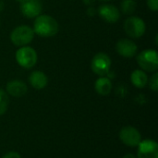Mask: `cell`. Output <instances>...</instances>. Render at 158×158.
<instances>
[{"label": "cell", "instance_id": "4fadbf2b", "mask_svg": "<svg viewBox=\"0 0 158 158\" xmlns=\"http://www.w3.org/2000/svg\"><path fill=\"white\" fill-rule=\"evenodd\" d=\"M30 84L36 90H42L44 89L48 82L47 76L40 70H34L31 73L29 77Z\"/></svg>", "mask_w": 158, "mask_h": 158}, {"label": "cell", "instance_id": "6da1fadb", "mask_svg": "<svg viewBox=\"0 0 158 158\" xmlns=\"http://www.w3.org/2000/svg\"><path fill=\"white\" fill-rule=\"evenodd\" d=\"M32 30L41 37H52L58 31V23L49 15H39L34 20Z\"/></svg>", "mask_w": 158, "mask_h": 158}, {"label": "cell", "instance_id": "ba28073f", "mask_svg": "<svg viewBox=\"0 0 158 158\" xmlns=\"http://www.w3.org/2000/svg\"><path fill=\"white\" fill-rule=\"evenodd\" d=\"M137 147V158H158V144L156 141L142 140Z\"/></svg>", "mask_w": 158, "mask_h": 158}, {"label": "cell", "instance_id": "52a82bcc", "mask_svg": "<svg viewBox=\"0 0 158 158\" xmlns=\"http://www.w3.org/2000/svg\"><path fill=\"white\" fill-rule=\"evenodd\" d=\"M119 139L125 145L136 147L142 141V135L136 128L132 126H126L120 130Z\"/></svg>", "mask_w": 158, "mask_h": 158}, {"label": "cell", "instance_id": "9a60e30c", "mask_svg": "<svg viewBox=\"0 0 158 158\" xmlns=\"http://www.w3.org/2000/svg\"><path fill=\"white\" fill-rule=\"evenodd\" d=\"M131 80L132 84L139 89L144 88L148 83V77L143 69H135L131 75Z\"/></svg>", "mask_w": 158, "mask_h": 158}, {"label": "cell", "instance_id": "44dd1931", "mask_svg": "<svg viewBox=\"0 0 158 158\" xmlns=\"http://www.w3.org/2000/svg\"><path fill=\"white\" fill-rule=\"evenodd\" d=\"M95 12H96V10L94 9V7H89L88 10H87V14L89 16H94L95 15Z\"/></svg>", "mask_w": 158, "mask_h": 158}, {"label": "cell", "instance_id": "277c9868", "mask_svg": "<svg viewBox=\"0 0 158 158\" xmlns=\"http://www.w3.org/2000/svg\"><path fill=\"white\" fill-rule=\"evenodd\" d=\"M17 63L24 69H31L37 62V53L31 46H21L17 50L16 55Z\"/></svg>", "mask_w": 158, "mask_h": 158}, {"label": "cell", "instance_id": "ac0fdd59", "mask_svg": "<svg viewBox=\"0 0 158 158\" xmlns=\"http://www.w3.org/2000/svg\"><path fill=\"white\" fill-rule=\"evenodd\" d=\"M149 86L150 89L153 90L154 92H157L158 90V73L156 72L152 77L149 81Z\"/></svg>", "mask_w": 158, "mask_h": 158}, {"label": "cell", "instance_id": "e0dca14e", "mask_svg": "<svg viewBox=\"0 0 158 158\" xmlns=\"http://www.w3.org/2000/svg\"><path fill=\"white\" fill-rule=\"evenodd\" d=\"M8 105H9V98L7 94L4 90L0 89V116L4 115L6 112Z\"/></svg>", "mask_w": 158, "mask_h": 158}, {"label": "cell", "instance_id": "7a4b0ae2", "mask_svg": "<svg viewBox=\"0 0 158 158\" xmlns=\"http://www.w3.org/2000/svg\"><path fill=\"white\" fill-rule=\"evenodd\" d=\"M34 38V31L32 28L28 25H20L16 27L11 34L10 40L16 46H26Z\"/></svg>", "mask_w": 158, "mask_h": 158}, {"label": "cell", "instance_id": "30bf717a", "mask_svg": "<svg viewBox=\"0 0 158 158\" xmlns=\"http://www.w3.org/2000/svg\"><path fill=\"white\" fill-rule=\"evenodd\" d=\"M99 16L108 23H116L120 18V11L119 9L110 4L103 5L98 9Z\"/></svg>", "mask_w": 158, "mask_h": 158}, {"label": "cell", "instance_id": "8992f818", "mask_svg": "<svg viewBox=\"0 0 158 158\" xmlns=\"http://www.w3.org/2000/svg\"><path fill=\"white\" fill-rule=\"evenodd\" d=\"M111 67V59L108 55L105 53L96 54L91 62L92 70L98 76L104 77L109 73Z\"/></svg>", "mask_w": 158, "mask_h": 158}, {"label": "cell", "instance_id": "7402d4cb", "mask_svg": "<svg viewBox=\"0 0 158 158\" xmlns=\"http://www.w3.org/2000/svg\"><path fill=\"white\" fill-rule=\"evenodd\" d=\"M94 2H95V0H83V3H84V4H86V5H88V6L93 5Z\"/></svg>", "mask_w": 158, "mask_h": 158}, {"label": "cell", "instance_id": "5bb4252c", "mask_svg": "<svg viewBox=\"0 0 158 158\" xmlns=\"http://www.w3.org/2000/svg\"><path fill=\"white\" fill-rule=\"evenodd\" d=\"M94 88L98 94L105 96L110 94L112 90V82L110 79H108L107 77H100L99 79L96 80Z\"/></svg>", "mask_w": 158, "mask_h": 158}, {"label": "cell", "instance_id": "d4e9b609", "mask_svg": "<svg viewBox=\"0 0 158 158\" xmlns=\"http://www.w3.org/2000/svg\"><path fill=\"white\" fill-rule=\"evenodd\" d=\"M102 1H110V0H102Z\"/></svg>", "mask_w": 158, "mask_h": 158}, {"label": "cell", "instance_id": "8fae6325", "mask_svg": "<svg viewBox=\"0 0 158 158\" xmlns=\"http://www.w3.org/2000/svg\"><path fill=\"white\" fill-rule=\"evenodd\" d=\"M116 49L118 55L124 57H133L138 51L136 44L130 39H121L117 43Z\"/></svg>", "mask_w": 158, "mask_h": 158}, {"label": "cell", "instance_id": "9c48e42d", "mask_svg": "<svg viewBox=\"0 0 158 158\" xmlns=\"http://www.w3.org/2000/svg\"><path fill=\"white\" fill-rule=\"evenodd\" d=\"M43 10L41 0H26L20 4V11L26 18L32 19L38 17Z\"/></svg>", "mask_w": 158, "mask_h": 158}, {"label": "cell", "instance_id": "603a6c76", "mask_svg": "<svg viewBox=\"0 0 158 158\" xmlns=\"http://www.w3.org/2000/svg\"><path fill=\"white\" fill-rule=\"evenodd\" d=\"M123 158H137V156H134V155H132V154H128V155L124 156Z\"/></svg>", "mask_w": 158, "mask_h": 158}, {"label": "cell", "instance_id": "7c38bea8", "mask_svg": "<svg viewBox=\"0 0 158 158\" xmlns=\"http://www.w3.org/2000/svg\"><path fill=\"white\" fill-rule=\"evenodd\" d=\"M28 91L27 85L19 80H14L6 84V93L14 97H21L26 94Z\"/></svg>", "mask_w": 158, "mask_h": 158}, {"label": "cell", "instance_id": "d6986e66", "mask_svg": "<svg viewBox=\"0 0 158 158\" xmlns=\"http://www.w3.org/2000/svg\"><path fill=\"white\" fill-rule=\"evenodd\" d=\"M147 6L148 7L153 11L158 10V0H147Z\"/></svg>", "mask_w": 158, "mask_h": 158}, {"label": "cell", "instance_id": "2e32d148", "mask_svg": "<svg viewBox=\"0 0 158 158\" xmlns=\"http://www.w3.org/2000/svg\"><path fill=\"white\" fill-rule=\"evenodd\" d=\"M121 11L126 15H131L135 12L137 3L135 0H122L120 3Z\"/></svg>", "mask_w": 158, "mask_h": 158}, {"label": "cell", "instance_id": "cb8c5ba5", "mask_svg": "<svg viewBox=\"0 0 158 158\" xmlns=\"http://www.w3.org/2000/svg\"><path fill=\"white\" fill-rule=\"evenodd\" d=\"M16 1H17V2H19V3H20V4H21V3H23V2H25V1H26V0H16Z\"/></svg>", "mask_w": 158, "mask_h": 158}, {"label": "cell", "instance_id": "3957f363", "mask_svg": "<svg viewBox=\"0 0 158 158\" xmlns=\"http://www.w3.org/2000/svg\"><path fill=\"white\" fill-rule=\"evenodd\" d=\"M137 62L143 70L155 72L158 69V55L156 50L146 49L137 56Z\"/></svg>", "mask_w": 158, "mask_h": 158}, {"label": "cell", "instance_id": "5b68a950", "mask_svg": "<svg viewBox=\"0 0 158 158\" xmlns=\"http://www.w3.org/2000/svg\"><path fill=\"white\" fill-rule=\"evenodd\" d=\"M124 30L130 37L140 38L142 37L146 31V25L143 19L139 17L131 16L129 17L124 23Z\"/></svg>", "mask_w": 158, "mask_h": 158}, {"label": "cell", "instance_id": "ffe728a7", "mask_svg": "<svg viewBox=\"0 0 158 158\" xmlns=\"http://www.w3.org/2000/svg\"><path fill=\"white\" fill-rule=\"evenodd\" d=\"M2 158H21V156L19 153L12 151V152H8L7 154H6Z\"/></svg>", "mask_w": 158, "mask_h": 158}]
</instances>
